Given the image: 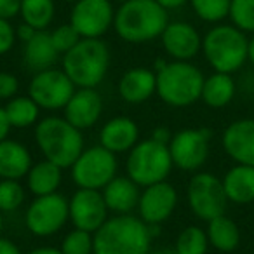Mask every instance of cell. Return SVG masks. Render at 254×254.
I'll use <instances>...</instances> for the list:
<instances>
[{"label":"cell","mask_w":254,"mask_h":254,"mask_svg":"<svg viewBox=\"0 0 254 254\" xmlns=\"http://www.w3.org/2000/svg\"><path fill=\"white\" fill-rule=\"evenodd\" d=\"M0 254H23V251L12 240L0 235Z\"/></svg>","instance_id":"cell-40"},{"label":"cell","mask_w":254,"mask_h":254,"mask_svg":"<svg viewBox=\"0 0 254 254\" xmlns=\"http://www.w3.org/2000/svg\"><path fill=\"white\" fill-rule=\"evenodd\" d=\"M71 180L78 188L103 190L119 171L117 155L105 146L96 145L84 148L78 159L71 164Z\"/></svg>","instance_id":"cell-8"},{"label":"cell","mask_w":254,"mask_h":254,"mask_svg":"<svg viewBox=\"0 0 254 254\" xmlns=\"http://www.w3.org/2000/svg\"><path fill=\"white\" fill-rule=\"evenodd\" d=\"M249 61L254 64V35L249 39Z\"/></svg>","instance_id":"cell-46"},{"label":"cell","mask_w":254,"mask_h":254,"mask_svg":"<svg viewBox=\"0 0 254 254\" xmlns=\"http://www.w3.org/2000/svg\"><path fill=\"white\" fill-rule=\"evenodd\" d=\"M167 25V9L157 0H126L113 18L117 35L129 44L150 42L162 35Z\"/></svg>","instance_id":"cell-2"},{"label":"cell","mask_w":254,"mask_h":254,"mask_svg":"<svg viewBox=\"0 0 254 254\" xmlns=\"http://www.w3.org/2000/svg\"><path fill=\"white\" fill-rule=\"evenodd\" d=\"M223 188L228 202L247 205L254 202V166L235 164L223 176Z\"/></svg>","instance_id":"cell-23"},{"label":"cell","mask_w":254,"mask_h":254,"mask_svg":"<svg viewBox=\"0 0 254 254\" xmlns=\"http://www.w3.org/2000/svg\"><path fill=\"white\" fill-rule=\"evenodd\" d=\"M16 42V32L11 26L9 19L0 18V56L12 49Z\"/></svg>","instance_id":"cell-37"},{"label":"cell","mask_w":254,"mask_h":254,"mask_svg":"<svg viewBox=\"0 0 254 254\" xmlns=\"http://www.w3.org/2000/svg\"><path fill=\"white\" fill-rule=\"evenodd\" d=\"M64 119L80 131L98 124L103 113V98L96 87H77L63 108Z\"/></svg>","instance_id":"cell-16"},{"label":"cell","mask_w":254,"mask_h":254,"mask_svg":"<svg viewBox=\"0 0 254 254\" xmlns=\"http://www.w3.org/2000/svg\"><path fill=\"white\" fill-rule=\"evenodd\" d=\"M211 138L212 132L207 127H198V129L190 127L173 134V139L167 146H169L174 167L187 173H195L200 169L209 159Z\"/></svg>","instance_id":"cell-11"},{"label":"cell","mask_w":254,"mask_h":254,"mask_svg":"<svg viewBox=\"0 0 254 254\" xmlns=\"http://www.w3.org/2000/svg\"><path fill=\"white\" fill-rule=\"evenodd\" d=\"M160 39L166 53L174 61H190L202 49V39L198 32L183 21L169 23Z\"/></svg>","instance_id":"cell-18"},{"label":"cell","mask_w":254,"mask_h":254,"mask_svg":"<svg viewBox=\"0 0 254 254\" xmlns=\"http://www.w3.org/2000/svg\"><path fill=\"white\" fill-rule=\"evenodd\" d=\"M110 0H78L70 16V25L80 33L82 39H101L113 25Z\"/></svg>","instance_id":"cell-13"},{"label":"cell","mask_w":254,"mask_h":254,"mask_svg":"<svg viewBox=\"0 0 254 254\" xmlns=\"http://www.w3.org/2000/svg\"><path fill=\"white\" fill-rule=\"evenodd\" d=\"M26 254H63V253H61V249H56V247L44 246V247H35V249H32Z\"/></svg>","instance_id":"cell-43"},{"label":"cell","mask_w":254,"mask_h":254,"mask_svg":"<svg viewBox=\"0 0 254 254\" xmlns=\"http://www.w3.org/2000/svg\"><path fill=\"white\" fill-rule=\"evenodd\" d=\"M63 181V167L44 159L33 164L26 174V187L35 197L56 193Z\"/></svg>","instance_id":"cell-25"},{"label":"cell","mask_w":254,"mask_h":254,"mask_svg":"<svg viewBox=\"0 0 254 254\" xmlns=\"http://www.w3.org/2000/svg\"><path fill=\"white\" fill-rule=\"evenodd\" d=\"M103 198L110 212L115 214H131L138 209L141 187L129 176H115L101 190Z\"/></svg>","instance_id":"cell-21"},{"label":"cell","mask_w":254,"mask_h":254,"mask_svg":"<svg viewBox=\"0 0 254 254\" xmlns=\"http://www.w3.org/2000/svg\"><path fill=\"white\" fill-rule=\"evenodd\" d=\"M228 16L233 26L254 33V0H232Z\"/></svg>","instance_id":"cell-34"},{"label":"cell","mask_w":254,"mask_h":254,"mask_svg":"<svg viewBox=\"0 0 254 254\" xmlns=\"http://www.w3.org/2000/svg\"><path fill=\"white\" fill-rule=\"evenodd\" d=\"M237 92V85L233 80L232 73H221L214 71L212 75L205 77L204 87H202L200 99L209 106V108H225L233 101Z\"/></svg>","instance_id":"cell-26"},{"label":"cell","mask_w":254,"mask_h":254,"mask_svg":"<svg viewBox=\"0 0 254 254\" xmlns=\"http://www.w3.org/2000/svg\"><path fill=\"white\" fill-rule=\"evenodd\" d=\"M70 221L68 198L60 191L35 197L25 214V225L35 237H53Z\"/></svg>","instance_id":"cell-10"},{"label":"cell","mask_w":254,"mask_h":254,"mask_svg":"<svg viewBox=\"0 0 254 254\" xmlns=\"http://www.w3.org/2000/svg\"><path fill=\"white\" fill-rule=\"evenodd\" d=\"M35 143L44 159L66 169L84 152L82 131L64 117H44L35 126Z\"/></svg>","instance_id":"cell-3"},{"label":"cell","mask_w":254,"mask_h":254,"mask_svg":"<svg viewBox=\"0 0 254 254\" xmlns=\"http://www.w3.org/2000/svg\"><path fill=\"white\" fill-rule=\"evenodd\" d=\"M187 200L191 212L202 221H211L225 214L228 197L223 181L211 173H195L187 187Z\"/></svg>","instance_id":"cell-9"},{"label":"cell","mask_w":254,"mask_h":254,"mask_svg":"<svg viewBox=\"0 0 254 254\" xmlns=\"http://www.w3.org/2000/svg\"><path fill=\"white\" fill-rule=\"evenodd\" d=\"M139 141V126L129 117H113L99 131V145L117 153H129Z\"/></svg>","instance_id":"cell-19"},{"label":"cell","mask_w":254,"mask_h":254,"mask_svg":"<svg viewBox=\"0 0 254 254\" xmlns=\"http://www.w3.org/2000/svg\"><path fill=\"white\" fill-rule=\"evenodd\" d=\"M51 39L60 54H66L70 49H73L78 42L82 40L80 33L73 28L71 25H61L54 32H51Z\"/></svg>","instance_id":"cell-35"},{"label":"cell","mask_w":254,"mask_h":254,"mask_svg":"<svg viewBox=\"0 0 254 254\" xmlns=\"http://www.w3.org/2000/svg\"><path fill=\"white\" fill-rule=\"evenodd\" d=\"M37 32H39V30H35L33 26L23 23V25L18 28V32H16V37H19V40H23V42H28V40L32 39V37L35 35Z\"/></svg>","instance_id":"cell-42"},{"label":"cell","mask_w":254,"mask_h":254,"mask_svg":"<svg viewBox=\"0 0 254 254\" xmlns=\"http://www.w3.org/2000/svg\"><path fill=\"white\" fill-rule=\"evenodd\" d=\"M178 205V191L169 181L145 187L139 195L138 216L146 225H162L173 216Z\"/></svg>","instance_id":"cell-15"},{"label":"cell","mask_w":254,"mask_h":254,"mask_svg":"<svg viewBox=\"0 0 254 254\" xmlns=\"http://www.w3.org/2000/svg\"><path fill=\"white\" fill-rule=\"evenodd\" d=\"M205 232H207L209 246H212L219 253H232L240 246L239 225L226 214H221L207 221Z\"/></svg>","instance_id":"cell-27"},{"label":"cell","mask_w":254,"mask_h":254,"mask_svg":"<svg viewBox=\"0 0 254 254\" xmlns=\"http://www.w3.org/2000/svg\"><path fill=\"white\" fill-rule=\"evenodd\" d=\"M173 167L169 146L153 141L152 138L136 143L126 159L127 176L143 188L166 181Z\"/></svg>","instance_id":"cell-7"},{"label":"cell","mask_w":254,"mask_h":254,"mask_svg":"<svg viewBox=\"0 0 254 254\" xmlns=\"http://www.w3.org/2000/svg\"><path fill=\"white\" fill-rule=\"evenodd\" d=\"M191 7L200 19L207 23H218L230 12L232 0H190Z\"/></svg>","instance_id":"cell-33"},{"label":"cell","mask_w":254,"mask_h":254,"mask_svg":"<svg viewBox=\"0 0 254 254\" xmlns=\"http://www.w3.org/2000/svg\"><path fill=\"white\" fill-rule=\"evenodd\" d=\"M32 166V153L23 143L9 138L0 141V180H23Z\"/></svg>","instance_id":"cell-22"},{"label":"cell","mask_w":254,"mask_h":254,"mask_svg":"<svg viewBox=\"0 0 254 254\" xmlns=\"http://www.w3.org/2000/svg\"><path fill=\"white\" fill-rule=\"evenodd\" d=\"M202 51L214 71L233 73L249 60V39L237 26L219 25L205 33Z\"/></svg>","instance_id":"cell-6"},{"label":"cell","mask_w":254,"mask_h":254,"mask_svg":"<svg viewBox=\"0 0 254 254\" xmlns=\"http://www.w3.org/2000/svg\"><path fill=\"white\" fill-rule=\"evenodd\" d=\"M75 84L66 73L58 68L37 71L28 85V96L42 110H63L75 92Z\"/></svg>","instance_id":"cell-12"},{"label":"cell","mask_w":254,"mask_h":254,"mask_svg":"<svg viewBox=\"0 0 254 254\" xmlns=\"http://www.w3.org/2000/svg\"><path fill=\"white\" fill-rule=\"evenodd\" d=\"M150 254H178V251L174 247H160V249L152 251Z\"/></svg>","instance_id":"cell-45"},{"label":"cell","mask_w":254,"mask_h":254,"mask_svg":"<svg viewBox=\"0 0 254 254\" xmlns=\"http://www.w3.org/2000/svg\"><path fill=\"white\" fill-rule=\"evenodd\" d=\"M68 209L73 228L91 233H96L105 225L110 212L101 190H89V188H78L68 200Z\"/></svg>","instance_id":"cell-14"},{"label":"cell","mask_w":254,"mask_h":254,"mask_svg":"<svg viewBox=\"0 0 254 254\" xmlns=\"http://www.w3.org/2000/svg\"><path fill=\"white\" fill-rule=\"evenodd\" d=\"M113 2H126V0H113Z\"/></svg>","instance_id":"cell-49"},{"label":"cell","mask_w":254,"mask_h":254,"mask_svg":"<svg viewBox=\"0 0 254 254\" xmlns=\"http://www.w3.org/2000/svg\"><path fill=\"white\" fill-rule=\"evenodd\" d=\"M152 233L134 214H115L94 233V254H150Z\"/></svg>","instance_id":"cell-1"},{"label":"cell","mask_w":254,"mask_h":254,"mask_svg":"<svg viewBox=\"0 0 254 254\" xmlns=\"http://www.w3.org/2000/svg\"><path fill=\"white\" fill-rule=\"evenodd\" d=\"M64 2H78V0H64Z\"/></svg>","instance_id":"cell-48"},{"label":"cell","mask_w":254,"mask_h":254,"mask_svg":"<svg viewBox=\"0 0 254 254\" xmlns=\"http://www.w3.org/2000/svg\"><path fill=\"white\" fill-rule=\"evenodd\" d=\"M119 96L129 105H141L157 94V73L150 68H131L120 77Z\"/></svg>","instance_id":"cell-20"},{"label":"cell","mask_w":254,"mask_h":254,"mask_svg":"<svg viewBox=\"0 0 254 254\" xmlns=\"http://www.w3.org/2000/svg\"><path fill=\"white\" fill-rule=\"evenodd\" d=\"M19 91V80L16 75L9 71H0V99L9 101L14 96H18Z\"/></svg>","instance_id":"cell-36"},{"label":"cell","mask_w":254,"mask_h":254,"mask_svg":"<svg viewBox=\"0 0 254 254\" xmlns=\"http://www.w3.org/2000/svg\"><path fill=\"white\" fill-rule=\"evenodd\" d=\"M4 230V216H2V211H0V233Z\"/></svg>","instance_id":"cell-47"},{"label":"cell","mask_w":254,"mask_h":254,"mask_svg":"<svg viewBox=\"0 0 254 254\" xmlns=\"http://www.w3.org/2000/svg\"><path fill=\"white\" fill-rule=\"evenodd\" d=\"M60 53L56 51L51 39V33L46 30H39L28 42H25L23 61L32 71H42L47 68H54Z\"/></svg>","instance_id":"cell-24"},{"label":"cell","mask_w":254,"mask_h":254,"mask_svg":"<svg viewBox=\"0 0 254 254\" xmlns=\"http://www.w3.org/2000/svg\"><path fill=\"white\" fill-rule=\"evenodd\" d=\"M4 110L11 127L26 129V127L37 126V122L40 120V110L42 108L30 96H14L5 103Z\"/></svg>","instance_id":"cell-28"},{"label":"cell","mask_w":254,"mask_h":254,"mask_svg":"<svg viewBox=\"0 0 254 254\" xmlns=\"http://www.w3.org/2000/svg\"><path fill=\"white\" fill-rule=\"evenodd\" d=\"M21 11V0H0V18L12 19Z\"/></svg>","instance_id":"cell-38"},{"label":"cell","mask_w":254,"mask_h":254,"mask_svg":"<svg viewBox=\"0 0 254 254\" xmlns=\"http://www.w3.org/2000/svg\"><path fill=\"white\" fill-rule=\"evenodd\" d=\"M164 9H178L181 5H185L188 0H157Z\"/></svg>","instance_id":"cell-44"},{"label":"cell","mask_w":254,"mask_h":254,"mask_svg":"<svg viewBox=\"0 0 254 254\" xmlns=\"http://www.w3.org/2000/svg\"><path fill=\"white\" fill-rule=\"evenodd\" d=\"M174 249L178 254H207L209 239L207 232L200 226L190 225L176 237Z\"/></svg>","instance_id":"cell-30"},{"label":"cell","mask_w":254,"mask_h":254,"mask_svg":"<svg viewBox=\"0 0 254 254\" xmlns=\"http://www.w3.org/2000/svg\"><path fill=\"white\" fill-rule=\"evenodd\" d=\"M157 73V96L173 108H187L202 96L204 73L190 61H171Z\"/></svg>","instance_id":"cell-4"},{"label":"cell","mask_w":254,"mask_h":254,"mask_svg":"<svg viewBox=\"0 0 254 254\" xmlns=\"http://www.w3.org/2000/svg\"><path fill=\"white\" fill-rule=\"evenodd\" d=\"M110 68V49L101 39H82L63 54V71L75 87H98Z\"/></svg>","instance_id":"cell-5"},{"label":"cell","mask_w":254,"mask_h":254,"mask_svg":"<svg viewBox=\"0 0 254 254\" xmlns=\"http://www.w3.org/2000/svg\"><path fill=\"white\" fill-rule=\"evenodd\" d=\"M26 191L19 180H0V211L14 212L25 204Z\"/></svg>","instance_id":"cell-31"},{"label":"cell","mask_w":254,"mask_h":254,"mask_svg":"<svg viewBox=\"0 0 254 254\" xmlns=\"http://www.w3.org/2000/svg\"><path fill=\"white\" fill-rule=\"evenodd\" d=\"M60 249L63 254H94V233L78 228L70 230Z\"/></svg>","instance_id":"cell-32"},{"label":"cell","mask_w":254,"mask_h":254,"mask_svg":"<svg viewBox=\"0 0 254 254\" xmlns=\"http://www.w3.org/2000/svg\"><path fill=\"white\" fill-rule=\"evenodd\" d=\"M150 138H152L153 141H157V143H162V145H169L171 139H173V134H171L169 127L159 126L152 131V136H150Z\"/></svg>","instance_id":"cell-39"},{"label":"cell","mask_w":254,"mask_h":254,"mask_svg":"<svg viewBox=\"0 0 254 254\" xmlns=\"http://www.w3.org/2000/svg\"><path fill=\"white\" fill-rule=\"evenodd\" d=\"M221 146L235 164L254 166V119H240L226 126Z\"/></svg>","instance_id":"cell-17"},{"label":"cell","mask_w":254,"mask_h":254,"mask_svg":"<svg viewBox=\"0 0 254 254\" xmlns=\"http://www.w3.org/2000/svg\"><path fill=\"white\" fill-rule=\"evenodd\" d=\"M11 129L12 127H11V124H9L7 115H5L4 106H0V141H4V139L7 138Z\"/></svg>","instance_id":"cell-41"},{"label":"cell","mask_w":254,"mask_h":254,"mask_svg":"<svg viewBox=\"0 0 254 254\" xmlns=\"http://www.w3.org/2000/svg\"><path fill=\"white\" fill-rule=\"evenodd\" d=\"M54 0H21V14L26 25L35 30H46L54 19Z\"/></svg>","instance_id":"cell-29"}]
</instances>
